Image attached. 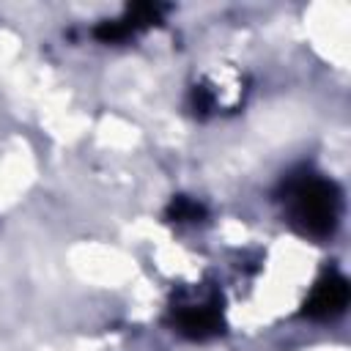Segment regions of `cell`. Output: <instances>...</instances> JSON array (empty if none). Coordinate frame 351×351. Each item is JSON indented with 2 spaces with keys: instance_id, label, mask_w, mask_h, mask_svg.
I'll use <instances>...</instances> for the list:
<instances>
[{
  "instance_id": "obj_1",
  "label": "cell",
  "mask_w": 351,
  "mask_h": 351,
  "mask_svg": "<svg viewBox=\"0 0 351 351\" xmlns=\"http://www.w3.org/2000/svg\"><path fill=\"white\" fill-rule=\"evenodd\" d=\"M288 208L291 219L310 236H326L337 225L340 197L335 184L324 178H302L288 189Z\"/></svg>"
},
{
  "instance_id": "obj_2",
  "label": "cell",
  "mask_w": 351,
  "mask_h": 351,
  "mask_svg": "<svg viewBox=\"0 0 351 351\" xmlns=\"http://www.w3.org/2000/svg\"><path fill=\"white\" fill-rule=\"evenodd\" d=\"M348 304V282L340 274H326L310 293L304 313L310 318H335Z\"/></svg>"
},
{
  "instance_id": "obj_3",
  "label": "cell",
  "mask_w": 351,
  "mask_h": 351,
  "mask_svg": "<svg viewBox=\"0 0 351 351\" xmlns=\"http://www.w3.org/2000/svg\"><path fill=\"white\" fill-rule=\"evenodd\" d=\"M176 324L184 335L203 340V337H211L219 332V310L214 302H189V304L178 307Z\"/></svg>"
},
{
  "instance_id": "obj_4",
  "label": "cell",
  "mask_w": 351,
  "mask_h": 351,
  "mask_svg": "<svg viewBox=\"0 0 351 351\" xmlns=\"http://www.w3.org/2000/svg\"><path fill=\"white\" fill-rule=\"evenodd\" d=\"M200 211H203V208H200L195 200H186V197H178V200L173 203V208H170V214H173L176 219H197Z\"/></svg>"
}]
</instances>
